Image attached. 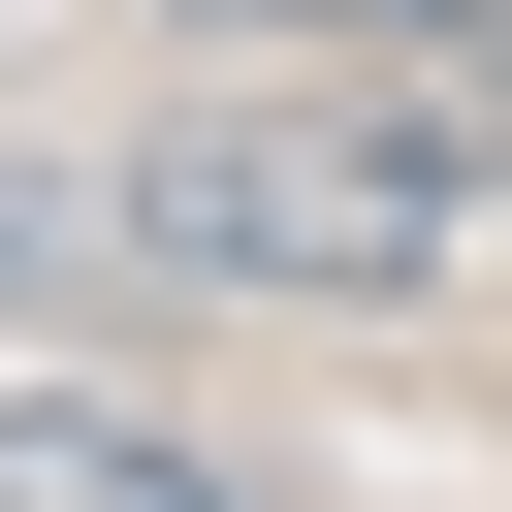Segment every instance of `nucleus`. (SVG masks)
<instances>
[{
    "label": "nucleus",
    "instance_id": "obj_1",
    "mask_svg": "<svg viewBox=\"0 0 512 512\" xmlns=\"http://www.w3.org/2000/svg\"><path fill=\"white\" fill-rule=\"evenodd\" d=\"M128 256H160V288L416 320V288H480V256H512V160H480V96H288V64H224V96H160V128H128Z\"/></svg>",
    "mask_w": 512,
    "mask_h": 512
},
{
    "label": "nucleus",
    "instance_id": "obj_2",
    "mask_svg": "<svg viewBox=\"0 0 512 512\" xmlns=\"http://www.w3.org/2000/svg\"><path fill=\"white\" fill-rule=\"evenodd\" d=\"M0 512H224V448H160L128 384H0Z\"/></svg>",
    "mask_w": 512,
    "mask_h": 512
},
{
    "label": "nucleus",
    "instance_id": "obj_3",
    "mask_svg": "<svg viewBox=\"0 0 512 512\" xmlns=\"http://www.w3.org/2000/svg\"><path fill=\"white\" fill-rule=\"evenodd\" d=\"M192 32H384V64H448L480 0H192Z\"/></svg>",
    "mask_w": 512,
    "mask_h": 512
},
{
    "label": "nucleus",
    "instance_id": "obj_4",
    "mask_svg": "<svg viewBox=\"0 0 512 512\" xmlns=\"http://www.w3.org/2000/svg\"><path fill=\"white\" fill-rule=\"evenodd\" d=\"M448 96H480V160H512V0H480V32H448Z\"/></svg>",
    "mask_w": 512,
    "mask_h": 512
}]
</instances>
